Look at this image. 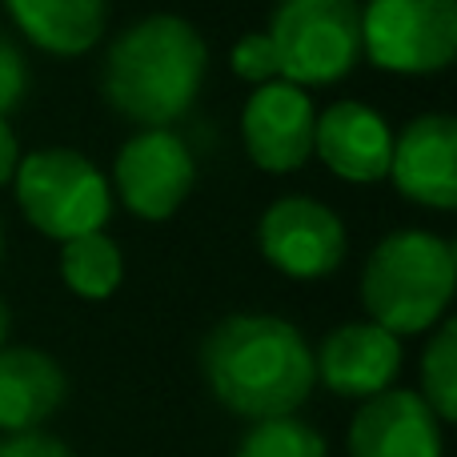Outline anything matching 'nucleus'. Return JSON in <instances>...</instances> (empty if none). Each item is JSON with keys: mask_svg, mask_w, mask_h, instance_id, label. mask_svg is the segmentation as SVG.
<instances>
[{"mask_svg": "<svg viewBox=\"0 0 457 457\" xmlns=\"http://www.w3.org/2000/svg\"><path fill=\"white\" fill-rule=\"evenodd\" d=\"M213 397L249 421L293 418L313 394V353L297 325L273 313H233L213 325L201 349Z\"/></svg>", "mask_w": 457, "mask_h": 457, "instance_id": "f257e3e1", "label": "nucleus"}, {"mask_svg": "<svg viewBox=\"0 0 457 457\" xmlns=\"http://www.w3.org/2000/svg\"><path fill=\"white\" fill-rule=\"evenodd\" d=\"M209 72V45L185 16L153 12L129 24L104 53V101L125 120L169 129L193 109Z\"/></svg>", "mask_w": 457, "mask_h": 457, "instance_id": "f03ea898", "label": "nucleus"}, {"mask_svg": "<svg viewBox=\"0 0 457 457\" xmlns=\"http://www.w3.org/2000/svg\"><path fill=\"white\" fill-rule=\"evenodd\" d=\"M453 245L426 228H402L370 253L361 273V301L373 325L389 329L394 337H410L442 321L453 301Z\"/></svg>", "mask_w": 457, "mask_h": 457, "instance_id": "7ed1b4c3", "label": "nucleus"}, {"mask_svg": "<svg viewBox=\"0 0 457 457\" xmlns=\"http://www.w3.org/2000/svg\"><path fill=\"white\" fill-rule=\"evenodd\" d=\"M24 221L53 241L101 233L112 217V185L77 149H37L12 173Z\"/></svg>", "mask_w": 457, "mask_h": 457, "instance_id": "20e7f679", "label": "nucleus"}, {"mask_svg": "<svg viewBox=\"0 0 457 457\" xmlns=\"http://www.w3.org/2000/svg\"><path fill=\"white\" fill-rule=\"evenodd\" d=\"M277 77L297 88L337 85L361 61L357 0H281L269 24Z\"/></svg>", "mask_w": 457, "mask_h": 457, "instance_id": "39448f33", "label": "nucleus"}, {"mask_svg": "<svg viewBox=\"0 0 457 457\" xmlns=\"http://www.w3.org/2000/svg\"><path fill=\"white\" fill-rule=\"evenodd\" d=\"M361 56L381 72L434 77L457 56V0H370Z\"/></svg>", "mask_w": 457, "mask_h": 457, "instance_id": "423d86ee", "label": "nucleus"}, {"mask_svg": "<svg viewBox=\"0 0 457 457\" xmlns=\"http://www.w3.org/2000/svg\"><path fill=\"white\" fill-rule=\"evenodd\" d=\"M197 181L189 145L169 129H141L120 145L112 161V189L141 221H169Z\"/></svg>", "mask_w": 457, "mask_h": 457, "instance_id": "0eeeda50", "label": "nucleus"}, {"mask_svg": "<svg viewBox=\"0 0 457 457\" xmlns=\"http://www.w3.org/2000/svg\"><path fill=\"white\" fill-rule=\"evenodd\" d=\"M261 257L293 281L329 277L345 261V225L329 205L313 197H281L261 213Z\"/></svg>", "mask_w": 457, "mask_h": 457, "instance_id": "6e6552de", "label": "nucleus"}, {"mask_svg": "<svg viewBox=\"0 0 457 457\" xmlns=\"http://www.w3.org/2000/svg\"><path fill=\"white\" fill-rule=\"evenodd\" d=\"M313 125L317 109L305 88L289 80L257 85L241 112V141L245 153L265 173H297L313 157Z\"/></svg>", "mask_w": 457, "mask_h": 457, "instance_id": "1a4fd4ad", "label": "nucleus"}, {"mask_svg": "<svg viewBox=\"0 0 457 457\" xmlns=\"http://www.w3.org/2000/svg\"><path fill=\"white\" fill-rule=\"evenodd\" d=\"M389 177L413 205L450 213L457 205V125L445 112H421L394 137Z\"/></svg>", "mask_w": 457, "mask_h": 457, "instance_id": "9d476101", "label": "nucleus"}, {"mask_svg": "<svg viewBox=\"0 0 457 457\" xmlns=\"http://www.w3.org/2000/svg\"><path fill=\"white\" fill-rule=\"evenodd\" d=\"M313 157H321V165L349 185H378L389 177L394 133L370 104L333 101L325 112H317Z\"/></svg>", "mask_w": 457, "mask_h": 457, "instance_id": "9b49d317", "label": "nucleus"}, {"mask_svg": "<svg viewBox=\"0 0 457 457\" xmlns=\"http://www.w3.org/2000/svg\"><path fill=\"white\" fill-rule=\"evenodd\" d=\"M349 457H442V421L421 394L386 389L357 410Z\"/></svg>", "mask_w": 457, "mask_h": 457, "instance_id": "f8f14e48", "label": "nucleus"}, {"mask_svg": "<svg viewBox=\"0 0 457 457\" xmlns=\"http://www.w3.org/2000/svg\"><path fill=\"white\" fill-rule=\"evenodd\" d=\"M402 370V341L373 321H349L321 341L313 373L337 397H378L394 389Z\"/></svg>", "mask_w": 457, "mask_h": 457, "instance_id": "ddd939ff", "label": "nucleus"}, {"mask_svg": "<svg viewBox=\"0 0 457 457\" xmlns=\"http://www.w3.org/2000/svg\"><path fill=\"white\" fill-rule=\"evenodd\" d=\"M64 370L40 349H0V429L29 434L40 429L64 402Z\"/></svg>", "mask_w": 457, "mask_h": 457, "instance_id": "4468645a", "label": "nucleus"}, {"mask_svg": "<svg viewBox=\"0 0 457 457\" xmlns=\"http://www.w3.org/2000/svg\"><path fill=\"white\" fill-rule=\"evenodd\" d=\"M12 24L48 56H85L101 45L109 0H4Z\"/></svg>", "mask_w": 457, "mask_h": 457, "instance_id": "2eb2a0df", "label": "nucleus"}, {"mask_svg": "<svg viewBox=\"0 0 457 457\" xmlns=\"http://www.w3.org/2000/svg\"><path fill=\"white\" fill-rule=\"evenodd\" d=\"M61 277L77 297L85 301H104L120 289L125 281V257H120V245L112 237L101 233H85L72 237L61 245Z\"/></svg>", "mask_w": 457, "mask_h": 457, "instance_id": "dca6fc26", "label": "nucleus"}, {"mask_svg": "<svg viewBox=\"0 0 457 457\" xmlns=\"http://www.w3.org/2000/svg\"><path fill=\"white\" fill-rule=\"evenodd\" d=\"M421 386L426 405L437 413V421L457 418V325L445 321L434 333V341L421 353Z\"/></svg>", "mask_w": 457, "mask_h": 457, "instance_id": "f3484780", "label": "nucleus"}, {"mask_svg": "<svg viewBox=\"0 0 457 457\" xmlns=\"http://www.w3.org/2000/svg\"><path fill=\"white\" fill-rule=\"evenodd\" d=\"M237 457H325V442L313 426L297 418H269L245 434Z\"/></svg>", "mask_w": 457, "mask_h": 457, "instance_id": "a211bd4d", "label": "nucleus"}, {"mask_svg": "<svg viewBox=\"0 0 457 457\" xmlns=\"http://www.w3.org/2000/svg\"><path fill=\"white\" fill-rule=\"evenodd\" d=\"M228 64H233V72L241 80H249V85H269V80H277V53H273L269 32H245L233 45V53H228Z\"/></svg>", "mask_w": 457, "mask_h": 457, "instance_id": "6ab92c4d", "label": "nucleus"}, {"mask_svg": "<svg viewBox=\"0 0 457 457\" xmlns=\"http://www.w3.org/2000/svg\"><path fill=\"white\" fill-rule=\"evenodd\" d=\"M29 96V61L24 48L0 29V117L16 112Z\"/></svg>", "mask_w": 457, "mask_h": 457, "instance_id": "aec40b11", "label": "nucleus"}, {"mask_svg": "<svg viewBox=\"0 0 457 457\" xmlns=\"http://www.w3.org/2000/svg\"><path fill=\"white\" fill-rule=\"evenodd\" d=\"M0 457H72V453H69V445L56 442V437L29 429V434H8L4 442H0Z\"/></svg>", "mask_w": 457, "mask_h": 457, "instance_id": "412c9836", "label": "nucleus"}, {"mask_svg": "<svg viewBox=\"0 0 457 457\" xmlns=\"http://www.w3.org/2000/svg\"><path fill=\"white\" fill-rule=\"evenodd\" d=\"M16 165H21V145H16V133L8 129V120L0 117V189L12 181Z\"/></svg>", "mask_w": 457, "mask_h": 457, "instance_id": "4be33fe9", "label": "nucleus"}, {"mask_svg": "<svg viewBox=\"0 0 457 457\" xmlns=\"http://www.w3.org/2000/svg\"><path fill=\"white\" fill-rule=\"evenodd\" d=\"M8 325H12V317H8V305L0 301V349H4V337H8Z\"/></svg>", "mask_w": 457, "mask_h": 457, "instance_id": "5701e85b", "label": "nucleus"}, {"mask_svg": "<svg viewBox=\"0 0 457 457\" xmlns=\"http://www.w3.org/2000/svg\"><path fill=\"white\" fill-rule=\"evenodd\" d=\"M0 253H4V233H0Z\"/></svg>", "mask_w": 457, "mask_h": 457, "instance_id": "b1692460", "label": "nucleus"}]
</instances>
